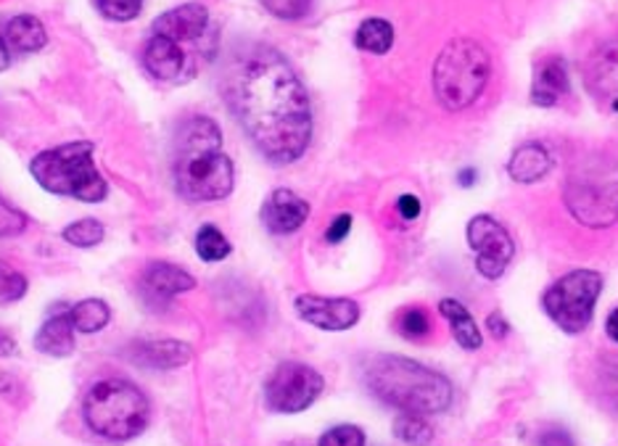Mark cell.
Listing matches in <instances>:
<instances>
[{
	"label": "cell",
	"mask_w": 618,
	"mask_h": 446,
	"mask_svg": "<svg viewBox=\"0 0 618 446\" xmlns=\"http://www.w3.org/2000/svg\"><path fill=\"white\" fill-rule=\"evenodd\" d=\"M236 170L223 153V133L210 116H191L175 138V187L191 204L223 202L233 193Z\"/></svg>",
	"instance_id": "cell-2"
},
{
	"label": "cell",
	"mask_w": 618,
	"mask_h": 446,
	"mask_svg": "<svg viewBox=\"0 0 618 446\" xmlns=\"http://www.w3.org/2000/svg\"><path fill=\"white\" fill-rule=\"evenodd\" d=\"M9 61H11L9 45H5L3 37H0V72H5V69H9Z\"/></svg>",
	"instance_id": "cell-39"
},
{
	"label": "cell",
	"mask_w": 618,
	"mask_h": 446,
	"mask_svg": "<svg viewBox=\"0 0 618 446\" xmlns=\"http://www.w3.org/2000/svg\"><path fill=\"white\" fill-rule=\"evenodd\" d=\"M325 378L315 367L304 362H283L278 365L265 384V399L272 412L281 415H296L321 399Z\"/></svg>",
	"instance_id": "cell-9"
},
{
	"label": "cell",
	"mask_w": 618,
	"mask_h": 446,
	"mask_svg": "<svg viewBox=\"0 0 618 446\" xmlns=\"http://www.w3.org/2000/svg\"><path fill=\"white\" fill-rule=\"evenodd\" d=\"M227 106L272 164H294L312 140V106L291 64L270 45H251L231 58Z\"/></svg>",
	"instance_id": "cell-1"
},
{
	"label": "cell",
	"mask_w": 618,
	"mask_h": 446,
	"mask_svg": "<svg viewBox=\"0 0 618 446\" xmlns=\"http://www.w3.org/2000/svg\"><path fill=\"white\" fill-rule=\"evenodd\" d=\"M143 296L154 304H167L172 301L175 296L188 294V290L196 288V277L191 273H186L183 267L178 264H167V262H156L151 267H146V273L141 277Z\"/></svg>",
	"instance_id": "cell-16"
},
{
	"label": "cell",
	"mask_w": 618,
	"mask_h": 446,
	"mask_svg": "<svg viewBox=\"0 0 618 446\" xmlns=\"http://www.w3.org/2000/svg\"><path fill=\"white\" fill-rule=\"evenodd\" d=\"M296 315L310 325L325 333H344L360 322V304L351 299H334V296L302 294L294 301Z\"/></svg>",
	"instance_id": "cell-11"
},
{
	"label": "cell",
	"mask_w": 618,
	"mask_h": 446,
	"mask_svg": "<svg viewBox=\"0 0 618 446\" xmlns=\"http://www.w3.org/2000/svg\"><path fill=\"white\" fill-rule=\"evenodd\" d=\"M289 446H307V444H289Z\"/></svg>",
	"instance_id": "cell-41"
},
{
	"label": "cell",
	"mask_w": 618,
	"mask_h": 446,
	"mask_svg": "<svg viewBox=\"0 0 618 446\" xmlns=\"http://www.w3.org/2000/svg\"><path fill=\"white\" fill-rule=\"evenodd\" d=\"M69 320L77 333L93 335L109 325V320H112V307L101 299H85L71 307Z\"/></svg>",
	"instance_id": "cell-23"
},
{
	"label": "cell",
	"mask_w": 618,
	"mask_h": 446,
	"mask_svg": "<svg viewBox=\"0 0 618 446\" xmlns=\"http://www.w3.org/2000/svg\"><path fill=\"white\" fill-rule=\"evenodd\" d=\"M394 436L407 446H428L434 438V428L428 418L413 415V412H402L394 420Z\"/></svg>",
	"instance_id": "cell-25"
},
{
	"label": "cell",
	"mask_w": 618,
	"mask_h": 446,
	"mask_svg": "<svg viewBox=\"0 0 618 446\" xmlns=\"http://www.w3.org/2000/svg\"><path fill=\"white\" fill-rule=\"evenodd\" d=\"M539 446H576L569 431L563 428H550L539 436Z\"/></svg>",
	"instance_id": "cell-36"
},
{
	"label": "cell",
	"mask_w": 618,
	"mask_h": 446,
	"mask_svg": "<svg viewBox=\"0 0 618 446\" xmlns=\"http://www.w3.org/2000/svg\"><path fill=\"white\" fill-rule=\"evenodd\" d=\"M355 45L360 50H368V54L375 56L389 54L394 45V27L386 19H366V22L357 27Z\"/></svg>",
	"instance_id": "cell-24"
},
{
	"label": "cell",
	"mask_w": 618,
	"mask_h": 446,
	"mask_svg": "<svg viewBox=\"0 0 618 446\" xmlns=\"http://www.w3.org/2000/svg\"><path fill=\"white\" fill-rule=\"evenodd\" d=\"M400 331L407 339H423V335H428V331H431V317L420 307L405 309L400 317Z\"/></svg>",
	"instance_id": "cell-32"
},
{
	"label": "cell",
	"mask_w": 618,
	"mask_h": 446,
	"mask_svg": "<svg viewBox=\"0 0 618 446\" xmlns=\"http://www.w3.org/2000/svg\"><path fill=\"white\" fill-rule=\"evenodd\" d=\"M310 204L289 187H278L262 206V225L272 236H291L307 222Z\"/></svg>",
	"instance_id": "cell-15"
},
{
	"label": "cell",
	"mask_w": 618,
	"mask_h": 446,
	"mask_svg": "<svg viewBox=\"0 0 618 446\" xmlns=\"http://www.w3.org/2000/svg\"><path fill=\"white\" fill-rule=\"evenodd\" d=\"M30 217L0 196V238H16L27 230Z\"/></svg>",
	"instance_id": "cell-31"
},
{
	"label": "cell",
	"mask_w": 618,
	"mask_h": 446,
	"mask_svg": "<svg viewBox=\"0 0 618 446\" xmlns=\"http://www.w3.org/2000/svg\"><path fill=\"white\" fill-rule=\"evenodd\" d=\"M35 183L54 196H67L82 204H99L109 196V183L93 161V144L75 140L37 153L30 164Z\"/></svg>",
	"instance_id": "cell-5"
},
{
	"label": "cell",
	"mask_w": 618,
	"mask_h": 446,
	"mask_svg": "<svg viewBox=\"0 0 618 446\" xmlns=\"http://www.w3.org/2000/svg\"><path fill=\"white\" fill-rule=\"evenodd\" d=\"M349 230H351V215H338L334 222L328 225V230H325V241L341 243L344 238L349 236Z\"/></svg>",
	"instance_id": "cell-34"
},
{
	"label": "cell",
	"mask_w": 618,
	"mask_h": 446,
	"mask_svg": "<svg viewBox=\"0 0 618 446\" xmlns=\"http://www.w3.org/2000/svg\"><path fill=\"white\" fill-rule=\"evenodd\" d=\"M552 167H555V161H552L548 148L542 144H524L513 151L510 161H507V174L513 178V183L531 185L548 178Z\"/></svg>",
	"instance_id": "cell-19"
},
{
	"label": "cell",
	"mask_w": 618,
	"mask_h": 446,
	"mask_svg": "<svg viewBox=\"0 0 618 446\" xmlns=\"http://www.w3.org/2000/svg\"><path fill=\"white\" fill-rule=\"evenodd\" d=\"M27 286H30L27 277L11 267L9 262H0V307L24 299Z\"/></svg>",
	"instance_id": "cell-28"
},
{
	"label": "cell",
	"mask_w": 618,
	"mask_h": 446,
	"mask_svg": "<svg viewBox=\"0 0 618 446\" xmlns=\"http://www.w3.org/2000/svg\"><path fill=\"white\" fill-rule=\"evenodd\" d=\"M439 312L447 322H450V331L454 335V341H458L465 352H479L481 344H484V339H481L476 320H473V315L468 312L465 304H460L458 299H441Z\"/></svg>",
	"instance_id": "cell-22"
},
{
	"label": "cell",
	"mask_w": 618,
	"mask_h": 446,
	"mask_svg": "<svg viewBox=\"0 0 618 446\" xmlns=\"http://www.w3.org/2000/svg\"><path fill=\"white\" fill-rule=\"evenodd\" d=\"M486 328H490V333L494 335V339H505L507 331H510V325H507V320L503 315H490L486 317Z\"/></svg>",
	"instance_id": "cell-37"
},
{
	"label": "cell",
	"mask_w": 618,
	"mask_h": 446,
	"mask_svg": "<svg viewBox=\"0 0 618 446\" xmlns=\"http://www.w3.org/2000/svg\"><path fill=\"white\" fill-rule=\"evenodd\" d=\"M265 11L283 22H299L312 11V0H262Z\"/></svg>",
	"instance_id": "cell-30"
},
{
	"label": "cell",
	"mask_w": 618,
	"mask_h": 446,
	"mask_svg": "<svg viewBox=\"0 0 618 446\" xmlns=\"http://www.w3.org/2000/svg\"><path fill=\"white\" fill-rule=\"evenodd\" d=\"M571 93V80H569V67L561 56H550L544 61L537 64L535 69V82H531V101L537 106L550 108L558 106L565 95Z\"/></svg>",
	"instance_id": "cell-17"
},
{
	"label": "cell",
	"mask_w": 618,
	"mask_h": 446,
	"mask_svg": "<svg viewBox=\"0 0 618 446\" xmlns=\"http://www.w3.org/2000/svg\"><path fill=\"white\" fill-rule=\"evenodd\" d=\"M563 202L571 217L584 228H614L618 222V159L608 153H592L571 167Z\"/></svg>",
	"instance_id": "cell-4"
},
{
	"label": "cell",
	"mask_w": 618,
	"mask_h": 446,
	"mask_svg": "<svg viewBox=\"0 0 618 446\" xmlns=\"http://www.w3.org/2000/svg\"><path fill=\"white\" fill-rule=\"evenodd\" d=\"M460 180H463V185H473V180H476V170H465L460 174Z\"/></svg>",
	"instance_id": "cell-40"
},
{
	"label": "cell",
	"mask_w": 618,
	"mask_h": 446,
	"mask_svg": "<svg viewBox=\"0 0 618 446\" xmlns=\"http://www.w3.org/2000/svg\"><path fill=\"white\" fill-rule=\"evenodd\" d=\"M321 446H366V433L357 425H336L323 433Z\"/></svg>",
	"instance_id": "cell-33"
},
{
	"label": "cell",
	"mask_w": 618,
	"mask_h": 446,
	"mask_svg": "<svg viewBox=\"0 0 618 446\" xmlns=\"http://www.w3.org/2000/svg\"><path fill=\"white\" fill-rule=\"evenodd\" d=\"M99 14L112 22H133L143 11V0H93Z\"/></svg>",
	"instance_id": "cell-29"
},
{
	"label": "cell",
	"mask_w": 618,
	"mask_h": 446,
	"mask_svg": "<svg viewBox=\"0 0 618 446\" xmlns=\"http://www.w3.org/2000/svg\"><path fill=\"white\" fill-rule=\"evenodd\" d=\"M468 245L476 254V270L486 281H497L510 267L516 243L505 225L490 215H476L468 222Z\"/></svg>",
	"instance_id": "cell-10"
},
{
	"label": "cell",
	"mask_w": 618,
	"mask_h": 446,
	"mask_svg": "<svg viewBox=\"0 0 618 446\" xmlns=\"http://www.w3.org/2000/svg\"><path fill=\"white\" fill-rule=\"evenodd\" d=\"M210 32V9L204 3H183L167 11L154 22L151 35L167 37L175 43H196Z\"/></svg>",
	"instance_id": "cell-13"
},
{
	"label": "cell",
	"mask_w": 618,
	"mask_h": 446,
	"mask_svg": "<svg viewBox=\"0 0 618 446\" xmlns=\"http://www.w3.org/2000/svg\"><path fill=\"white\" fill-rule=\"evenodd\" d=\"M133 362L146 370H175V367H186L193 359V348L183 341H146L133 348Z\"/></svg>",
	"instance_id": "cell-18"
},
{
	"label": "cell",
	"mask_w": 618,
	"mask_h": 446,
	"mask_svg": "<svg viewBox=\"0 0 618 446\" xmlns=\"http://www.w3.org/2000/svg\"><path fill=\"white\" fill-rule=\"evenodd\" d=\"M61 238L69 245H77V249H95V245L103 243V238H106V228L93 217L77 219L69 228H64Z\"/></svg>",
	"instance_id": "cell-26"
},
{
	"label": "cell",
	"mask_w": 618,
	"mask_h": 446,
	"mask_svg": "<svg viewBox=\"0 0 618 446\" xmlns=\"http://www.w3.org/2000/svg\"><path fill=\"white\" fill-rule=\"evenodd\" d=\"M584 82L595 99L608 101L618 112V41L603 43L584 64Z\"/></svg>",
	"instance_id": "cell-14"
},
{
	"label": "cell",
	"mask_w": 618,
	"mask_h": 446,
	"mask_svg": "<svg viewBox=\"0 0 618 446\" xmlns=\"http://www.w3.org/2000/svg\"><path fill=\"white\" fill-rule=\"evenodd\" d=\"M420 198L418 196H400V202H396V211H400L402 219H407V222H413V219L420 217Z\"/></svg>",
	"instance_id": "cell-35"
},
{
	"label": "cell",
	"mask_w": 618,
	"mask_h": 446,
	"mask_svg": "<svg viewBox=\"0 0 618 446\" xmlns=\"http://www.w3.org/2000/svg\"><path fill=\"white\" fill-rule=\"evenodd\" d=\"M35 348L48 357H69L75 352V325L69 315L48 317L35 335Z\"/></svg>",
	"instance_id": "cell-20"
},
{
	"label": "cell",
	"mask_w": 618,
	"mask_h": 446,
	"mask_svg": "<svg viewBox=\"0 0 618 446\" xmlns=\"http://www.w3.org/2000/svg\"><path fill=\"white\" fill-rule=\"evenodd\" d=\"M366 384L383 404L423 418L450 410L454 397L450 378L396 354H383L370 362Z\"/></svg>",
	"instance_id": "cell-3"
},
{
	"label": "cell",
	"mask_w": 618,
	"mask_h": 446,
	"mask_svg": "<svg viewBox=\"0 0 618 446\" xmlns=\"http://www.w3.org/2000/svg\"><path fill=\"white\" fill-rule=\"evenodd\" d=\"M5 45L14 54H35V50L45 48L48 35H45L43 22L32 14H19L5 24Z\"/></svg>",
	"instance_id": "cell-21"
},
{
	"label": "cell",
	"mask_w": 618,
	"mask_h": 446,
	"mask_svg": "<svg viewBox=\"0 0 618 446\" xmlns=\"http://www.w3.org/2000/svg\"><path fill=\"white\" fill-rule=\"evenodd\" d=\"M143 64L148 75L159 82H186L193 75V58L186 54L183 45L167 41V37L151 35L143 48Z\"/></svg>",
	"instance_id": "cell-12"
},
{
	"label": "cell",
	"mask_w": 618,
	"mask_h": 446,
	"mask_svg": "<svg viewBox=\"0 0 618 446\" xmlns=\"http://www.w3.org/2000/svg\"><path fill=\"white\" fill-rule=\"evenodd\" d=\"M605 331H608L610 341H616L618 344V309H614V312L608 315V320H605Z\"/></svg>",
	"instance_id": "cell-38"
},
{
	"label": "cell",
	"mask_w": 618,
	"mask_h": 446,
	"mask_svg": "<svg viewBox=\"0 0 618 446\" xmlns=\"http://www.w3.org/2000/svg\"><path fill=\"white\" fill-rule=\"evenodd\" d=\"M492 77V58L473 37H452L434 64V93L447 112H463L481 99Z\"/></svg>",
	"instance_id": "cell-6"
},
{
	"label": "cell",
	"mask_w": 618,
	"mask_h": 446,
	"mask_svg": "<svg viewBox=\"0 0 618 446\" xmlns=\"http://www.w3.org/2000/svg\"><path fill=\"white\" fill-rule=\"evenodd\" d=\"M231 251H233L231 241H227L214 225H204V228L196 232V254L204 262H223L231 256Z\"/></svg>",
	"instance_id": "cell-27"
},
{
	"label": "cell",
	"mask_w": 618,
	"mask_h": 446,
	"mask_svg": "<svg viewBox=\"0 0 618 446\" xmlns=\"http://www.w3.org/2000/svg\"><path fill=\"white\" fill-rule=\"evenodd\" d=\"M82 418L95 436L109 442H130L146 431L151 404L138 386L122 378H109L88 391Z\"/></svg>",
	"instance_id": "cell-7"
},
{
	"label": "cell",
	"mask_w": 618,
	"mask_h": 446,
	"mask_svg": "<svg viewBox=\"0 0 618 446\" xmlns=\"http://www.w3.org/2000/svg\"><path fill=\"white\" fill-rule=\"evenodd\" d=\"M603 275L595 270H574L558 277L552 286L544 290L542 307L544 312L563 333L576 335L587 331L595 304L600 299Z\"/></svg>",
	"instance_id": "cell-8"
}]
</instances>
